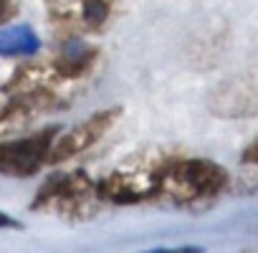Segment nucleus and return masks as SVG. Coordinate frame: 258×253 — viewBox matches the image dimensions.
Masks as SVG:
<instances>
[{"label":"nucleus","mask_w":258,"mask_h":253,"mask_svg":"<svg viewBox=\"0 0 258 253\" xmlns=\"http://www.w3.org/2000/svg\"><path fill=\"white\" fill-rule=\"evenodd\" d=\"M147 253H203V248H198V245H182V248H157V250H147Z\"/></svg>","instance_id":"obj_9"},{"label":"nucleus","mask_w":258,"mask_h":253,"mask_svg":"<svg viewBox=\"0 0 258 253\" xmlns=\"http://www.w3.org/2000/svg\"><path fill=\"white\" fill-rule=\"evenodd\" d=\"M0 130H3V126H0Z\"/></svg>","instance_id":"obj_12"},{"label":"nucleus","mask_w":258,"mask_h":253,"mask_svg":"<svg viewBox=\"0 0 258 253\" xmlns=\"http://www.w3.org/2000/svg\"><path fill=\"white\" fill-rule=\"evenodd\" d=\"M243 162H250V165H258V137L250 142V147L243 152Z\"/></svg>","instance_id":"obj_10"},{"label":"nucleus","mask_w":258,"mask_h":253,"mask_svg":"<svg viewBox=\"0 0 258 253\" xmlns=\"http://www.w3.org/2000/svg\"><path fill=\"white\" fill-rule=\"evenodd\" d=\"M230 175L213 160L162 155L155 162V200L195 208L225 193Z\"/></svg>","instance_id":"obj_1"},{"label":"nucleus","mask_w":258,"mask_h":253,"mask_svg":"<svg viewBox=\"0 0 258 253\" xmlns=\"http://www.w3.org/2000/svg\"><path fill=\"white\" fill-rule=\"evenodd\" d=\"M58 135L56 126L41 130L38 135L16 137L0 142V175L6 177H31L48 162V150L53 137Z\"/></svg>","instance_id":"obj_5"},{"label":"nucleus","mask_w":258,"mask_h":253,"mask_svg":"<svg viewBox=\"0 0 258 253\" xmlns=\"http://www.w3.org/2000/svg\"><path fill=\"white\" fill-rule=\"evenodd\" d=\"M99 195H96V182L86 175V172H58L53 177H48L33 203L31 210H41V213H53L61 218H86L91 215L94 205H96Z\"/></svg>","instance_id":"obj_2"},{"label":"nucleus","mask_w":258,"mask_h":253,"mask_svg":"<svg viewBox=\"0 0 258 253\" xmlns=\"http://www.w3.org/2000/svg\"><path fill=\"white\" fill-rule=\"evenodd\" d=\"M41 51V38L31 26H13L0 31V56H33Z\"/></svg>","instance_id":"obj_7"},{"label":"nucleus","mask_w":258,"mask_h":253,"mask_svg":"<svg viewBox=\"0 0 258 253\" xmlns=\"http://www.w3.org/2000/svg\"><path fill=\"white\" fill-rule=\"evenodd\" d=\"M18 11V0H0V26L6 21H11Z\"/></svg>","instance_id":"obj_8"},{"label":"nucleus","mask_w":258,"mask_h":253,"mask_svg":"<svg viewBox=\"0 0 258 253\" xmlns=\"http://www.w3.org/2000/svg\"><path fill=\"white\" fill-rule=\"evenodd\" d=\"M208 109L218 119L258 116V66L243 69L220 81L208 96Z\"/></svg>","instance_id":"obj_4"},{"label":"nucleus","mask_w":258,"mask_h":253,"mask_svg":"<svg viewBox=\"0 0 258 253\" xmlns=\"http://www.w3.org/2000/svg\"><path fill=\"white\" fill-rule=\"evenodd\" d=\"M119 119H121V106H109V109L91 114L86 121L71 126L66 135H61V137L56 135L53 142H51V150H48V165L66 162V160L91 150Z\"/></svg>","instance_id":"obj_6"},{"label":"nucleus","mask_w":258,"mask_h":253,"mask_svg":"<svg viewBox=\"0 0 258 253\" xmlns=\"http://www.w3.org/2000/svg\"><path fill=\"white\" fill-rule=\"evenodd\" d=\"M46 13L63 38L104 33L121 13V0H46Z\"/></svg>","instance_id":"obj_3"},{"label":"nucleus","mask_w":258,"mask_h":253,"mask_svg":"<svg viewBox=\"0 0 258 253\" xmlns=\"http://www.w3.org/2000/svg\"><path fill=\"white\" fill-rule=\"evenodd\" d=\"M0 228H23L16 218H11L6 210H0Z\"/></svg>","instance_id":"obj_11"}]
</instances>
